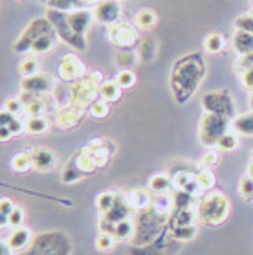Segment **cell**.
<instances>
[{
	"label": "cell",
	"mask_w": 253,
	"mask_h": 255,
	"mask_svg": "<svg viewBox=\"0 0 253 255\" xmlns=\"http://www.w3.org/2000/svg\"><path fill=\"white\" fill-rule=\"evenodd\" d=\"M206 76V63L200 55L180 59L171 72V88L178 103L193 98L200 81Z\"/></svg>",
	"instance_id": "cell-1"
},
{
	"label": "cell",
	"mask_w": 253,
	"mask_h": 255,
	"mask_svg": "<svg viewBox=\"0 0 253 255\" xmlns=\"http://www.w3.org/2000/svg\"><path fill=\"white\" fill-rule=\"evenodd\" d=\"M198 221L207 228L222 226L231 213V202L224 193L209 191L195 204Z\"/></svg>",
	"instance_id": "cell-2"
},
{
	"label": "cell",
	"mask_w": 253,
	"mask_h": 255,
	"mask_svg": "<svg viewBox=\"0 0 253 255\" xmlns=\"http://www.w3.org/2000/svg\"><path fill=\"white\" fill-rule=\"evenodd\" d=\"M110 154H112V152L103 145V139L96 138V139H92L85 149H81V151L75 154L74 162L85 174H92L94 171H98V169L105 167V165L109 163Z\"/></svg>",
	"instance_id": "cell-3"
},
{
	"label": "cell",
	"mask_w": 253,
	"mask_h": 255,
	"mask_svg": "<svg viewBox=\"0 0 253 255\" xmlns=\"http://www.w3.org/2000/svg\"><path fill=\"white\" fill-rule=\"evenodd\" d=\"M72 252L70 239L61 232H48L35 239L26 252L18 255H68Z\"/></svg>",
	"instance_id": "cell-4"
},
{
	"label": "cell",
	"mask_w": 253,
	"mask_h": 255,
	"mask_svg": "<svg viewBox=\"0 0 253 255\" xmlns=\"http://www.w3.org/2000/svg\"><path fill=\"white\" fill-rule=\"evenodd\" d=\"M231 122L233 120H230V118L217 116V114H211V112H204L200 116V125H198L200 143L206 145V147H217L220 138L231 130Z\"/></svg>",
	"instance_id": "cell-5"
},
{
	"label": "cell",
	"mask_w": 253,
	"mask_h": 255,
	"mask_svg": "<svg viewBox=\"0 0 253 255\" xmlns=\"http://www.w3.org/2000/svg\"><path fill=\"white\" fill-rule=\"evenodd\" d=\"M103 85V74L101 72H90L79 81L72 83L70 87V101L88 109L99 96V88Z\"/></svg>",
	"instance_id": "cell-6"
},
{
	"label": "cell",
	"mask_w": 253,
	"mask_h": 255,
	"mask_svg": "<svg viewBox=\"0 0 253 255\" xmlns=\"http://www.w3.org/2000/svg\"><path fill=\"white\" fill-rule=\"evenodd\" d=\"M48 31H53V26L48 18H33L31 22L28 24V28L24 29L22 35L18 37V41L13 44V50L17 53H26L31 52V46L33 42L39 39L40 35L48 33Z\"/></svg>",
	"instance_id": "cell-7"
},
{
	"label": "cell",
	"mask_w": 253,
	"mask_h": 255,
	"mask_svg": "<svg viewBox=\"0 0 253 255\" xmlns=\"http://www.w3.org/2000/svg\"><path fill=\"white\" fill-rule=\"evenodd\" d=\"M202 107L206 112L217 114V116L224 118H233L235 116V103L231 96L226 90H213V92H207L202 98Z\"/></svg>",
	"instance_id": "cell-8"
},
{
	"label": "cell",
	"mask_w": 253,
	"mask_h": 255,
	"mask_svg": "<svg viewBox=\"0 0 253 255\" xmlns=\"http://www.w3.org/2000/svg\"><path fill=\"white\" fill-rule=\"evenodd\" d=\"M46 18L52 22L53 29L57 31V35L63 39L66 44L74 46L75 50H85L87 48V39H79L75 37V33L72 31L68 24V18H66V11H57V9H50L46 15Z\"/></svg>",
	"instance_id": "cell-9"
},
{
	"label": "cell",
	"mask_w": 253,
	"mask_h": 255,
	"mask_svg": "<svg viewBox=\"0 0 253 255\" xmlns=\"http://www.w3.org/2000/svg\"><path fill=\"white\" fill-rule=\"evenodd\" d=\"M109 41L120 50H130L134 44L139 42V37L132 24L120 20V22L109 26Z\"/></svg>",
	"instance_id": "cell-10"
},
{
	"label": "cell",
	"mask_w": 253,
	"mask_h": 255,
	"mask_svg": "<svg viewBox=\"0 0 253 255\" xmlns=\"http://www.w3.org/2000/svg\"><path fill=\"white\" fill-rule=\"evenodd\" d=\"M57 76H59V79H63V81H66V83H75V81H79L81 77L87 76V66H85V63H83L77 55L68 53V55H64V57L61 59V63H59Z\"/></svg>",
	"instance_id": "cell-11"
},
{
	"label": "cell",
	"mask_w": 253,
	"mask_h": 255,
	"mask_svg": "<svg viewBox=\"0 0 253 255\" xmlns=\"http://www.w3.org/2000/svg\"><path fill=\"white\" fill-rule=\"evenodd\" d=\"M173 189L174 191H180V193H187L191 197L198 198L200 200L202 197V187L198 184V178H196V174L189 173V171H178V173L173 176Z\"/></svg>",
	"instance_id": "cell-12"
},
{
	"label": "cell",
	"mask_w": 253,
	"mask_h": 255,
	"mask_svg": "<svg viewBox=\"0 0 253 255\" xmlns=\"http://www.w3.org/2000/svg\"><path fill=\"white\" fill-rule=\"evenodd\" d=\"M33 241H35L33 232H31L29 228H26V226L15 228V230H11V233L4 239V243L9 246V250H11L15 255L26 252V250L33 244Z\"/></svg>",
	"instance_id": "cell-13"
},
{
	"label": "cell",
	"mask_w": 253,
	"mask_h": 255,
	"mask_svg": "<svg viewBox=\"0 0 253 255\" xmlns=\"http://www.w3.org/2000/svg\"><path fill=\"white\" fill-rule=\"evenodd\" d=\"M20 90H28V92H33L35 96L42 98V96H50L55 90V83L52 81V77L37 74L31 77H24L20 83Z\"/></svg>",
	"instance_id": "cell-14"
},
{
	"label": "cell",
	"mask_w": 253,
	"mask_h": 255,
	"mask_svg": "<svg viewBox=\"0 0 253 255\" xmlns=\"http://www.w3.org/2000/svg\"><path fill=\"white\" fill-rule=\"evenodd\" d=\"M87 111L88 109H85V107H81V105H75V103H72V101H68L64 107H61V109L57 111V125L59 127H63V128L75 127V125L83 120V116H85V112Z\"/></svg>",
	"instance_id": "cell-15"
},
{
	"label": "cell",
	"mask_w": 253,
	"mask_h": 255,
	"mask_svg": "<svg viewBox=\"0 0 253 255\" xmlns=\"http://www.w3.org/2000/svg\"><path fill=\"white\" fill-rule=\"evenodd\" d=\"M121 13H123V9H121L118 0H101L98 6H96V9H94L96 18H98L99 22L107 24V26L120 22Z\"/></svg>",
	"instance_id": "cell-16"
},
{
	"label": "cell",
	"mask_w": 253,
	"mask_h": 255,
	"mask_svg": "<svg viewBox=\"0 0 253 255\" xmlns=\"http://www.w3.org/2000/svg\"><path fill=\"white\" fill-rule=\"evenodd\" d=\"M31 162L37 171L48 173L53 167H57V154L48 147H33L31 149Z\"/></svg>",
	"instance_id": "cell-17"
},
{
	"label": "cell",
	"mask_w": 253,
	"mask_h": 255,
	"mask_svg": "<svg viewBox=\"0 0 253 255\" xmlns=\"http://www.w3.org/2000/svg\"><path fill=\"white\" fill-rule=\"evenodd\" d=\"M132 213H134V209L130 208V204L126 202V197L120 193L116 204L109 209V211H107V213L101 215V219L112 222V224H118V222H121V221L132 219Z\"/></svg>",
	"instance_id": "cell-18"
},
{
	"label": "cell",
	"mask_w": 253,
	"mask_h": 255,
	"mask_svg": "<svg viewBox=\"0 0 253 255\" xmlns=\"http://www.w3.org/2000/svg\"><path fill=\"white\" fill-rule=\"evenodd\" d=\"M66 18H68L70 28L75 33V37L85 39V33H87V29L92 24V11H88V9H75V11L66 13Z\"/></svg>",
	"instance_id": "cell-19"
},
{
	"label": "cell",
	"mask_w": 253,
	"mask_h": 255,
	"mask_svg": "<svg viewBox=\"0 0 253 255\" xmlns=\"http://www.w3.org/2000/svg\"><path fill=\"white\" fill-rule=\"evenodd\" d=\"M198 221L196 208H174L169 219V228H184V226H195Z\"/></svg>",
	"instance_id": "cell-20"
},
{
	"label": "cell",
	"mask_w": 253,
	"mask_h": 255,
	"mask_svg": "<svg viewBox=\"0 0 253 255\" xmlns=\"http://www.w3.org/2000/svg\"><path fill=\"white\" fill-rule=\"evenodd\" d=\"M125 197H126V202L130 204V208L134 209V213L147 211L152 206V202H154V198L150 197V193L145 191V189H132V191L126 193Z\"/></svg>",
	"instance_id": "cell-21"
},
{
	"label": "cell",
	"mask_w": 253,
	"mask_h": 255,
	"mask_svg": "<svg viewBox=\"0 0 253 255\" xmlns=\"http://www.w3.org/2000/svg\"><path fill=\"white\" fill-rule=\"evenodd\" d=\"M136 53H138L139 61H143V63H150V61H154L156 55H158V44H156L154 37H150V35H143L138 42Z\"/></svg>",
	"instance_id": "cell-22"
},
{
	"label": "cell",
	"mask_w": 253,
	"mask_h": 255,
	"mask_svg": "<svg viewBox=\"0 0 253 255\" xmlns=\"http://www.w3.org/2000/svg\"><path fill=\"white\" fill-rule=\"evenodd\" d=\"M149 189L154 195H169V191L173 189V178L165 173L154 174L149 180Z\"/></svg>",
	"instance_id": "cell-23"
},
{
	"label": "cell",
	"mask_w": 253,
	"mask_h": 255,
	"mask_svg": "<svg viewBox=\"0 0 253 255\" xmlns=\"http://www.w3.org/2000/svg\"><path fill=\"white\" fill-rule=\"evenodd\" d=\"M231 127H233V130H235L237 134H242V136H253V111L235 116L233 118V122H231Z\"/></svg>",
	"instance_id": "cell-24"
},
{
	"label": "cell",
	"mask_w": 253,
	"mask_h": 255,
	"mask_svg": "<svg viewBox=\"0 0 253 255\" xmlns=\"http://www.w3.org/2000/svg\"><path fill=\"white\" fill-rule=\"evenodd\" d=\"M57 31L53 29V31H48V33L40 35L39 39L33 42V46H31V52L35 53V55H44V53L52 52L53 44L57 42Z\"/></svg>",
	"instance_id": "cell-25"
},
{
	"label": "cell",
	"mask_w": 253,
	"mask_h": 255,
	"mask_svg": "<svg viewBox=\"0 0 253 255\" xmlns=\"http://www.w3.org/2000/svg\"><path fill=\"white\" fill-rule=\"evenodd\" d=\"M0 127H6L11 132V136H20L26 130V123L20 122L18 116H13L9 112L2 111V114H0Z\"/></svg>",
	"instance_id": "cell-26"
},
{
	"label": "cell",
	"mask_w": 253,
	"mask_h": 255,
	"mask_svg": "<svg viewBox=\"0 0 253 255\" xmlns=\"http://www.w3.org/2000/svg\"><path fill=\"white\" fill-rule=\"evenodd\" d=\"M121 90L123 88L114 81H103L101 88H99V99H103L107 103H116L121 99Z\"/></svg>",
	"instance_id": "cell-27"
},
{
	"label": "cell",
	"mask_w": 253,
	"mask_h": 255,
	"mask_svg": "<svg viewBox=\"0 0 253 255\" xmlns=\"http://www.w3.org/2000/svg\"><path fill=\"white\" fill-rule=\"evenodd\" d=\"M134 24L139 29H152L158 24V15L150 7H143L134 15Z\"/></svg>",
	"instance_id": "cell-28"
},
{
	"label": "cell",
	"mask_w": 253,
	"mask_h": 255,
	"mask_svg": "<svg viewBox=\"0 0 253 255\" xmlns=\"http://www.w3.org/2000/svg\"><path fill=\"white\" fill-rule=\"evenodd\" d=\"M233 46L239 52V55L253 53V35L246 31H235L233 35Z\"/></svg>",
	"instance_id": "cell-29"
},
{
	"label": "cell",
	"mask_w": 253,
	"mask_h": 255,
	"mask_svg": "<svg viewBox=\"0 0 253 255\" xmlns=\"http://www.w3.org/2000/svg\"><path fill=\"white\" fill-rule=\"evenodd\" d=\"M9 165H11V169L17 171V173H26L28 169H31L33 167V162H31V149H29V151L17 152V154L11 158Z\"/></svg>",
	"instance_id": "cell-30"
},
{
	"label": "cell",
	"mask_w": 253,
	"mask_h": 255,
	"mask_svg": "<svg viewBox=\"0 0 253 255\" xmlns=\"http://www.w3.org/2000/svg\"><path fill=\"white\" fill-rule=\"evenodd\" d=\"M136 235V222L134 219H126L116 224V235L114 237L118 241H132Z\"/></svg>",
	"instance_id": "cell-31"
},
{
	"label": "cell",
	"mask_w": 253,
	"mask_h": 255,
	"mask_svg": "<svg viewBox=\"0 0 253 255\" xmlns=\"http://www.w3.org/2000/svg\"><path fill=\"white\" fill-rule=\"evenodd\" d=\"M224 46H226V39L224 35L219 33V31H213V33H209L204 39V50L207 53H219L224 50Z\"/></svg>",
	"instance_id": "cell-32"
},
{
	"label": "cell",
	"mask_w": 253,
	"mask_h": 255,
	"mask_svg": "<svg viewBox=\"0 0 253 255\" xmlns=\"http://www.w3.org/2000/svg\"><path fill=\"white\" fill-rule=\"evenodd\" d=\"M24 123H26V132L33 134V136H37V134H44L48 128H50V122H48L46 116L28 118Z\"/></svg>",
	"instance_id": "cell-33"
},
{
	"label": "cell",
	"mask_w": 253,
	"mask_h": 255,
	"mask_svg": "<svg viewBox=\"0 0 253 255\" xmlns=\"http://www.w3.org/2000/svg\"><path fill=\"white\" fill-rule=\"evenodd\" d=\"M39 59L33 57V55H26V57L18 63V74L24 77H31V76H37L39 74Z\"/></svg>",
	"instance_id": "cell-34"
},
{
	"label": "cell",
	"mask_w": 253,
	"mask_h": 255,
	"mask_svg": "<svg viewBox=\"0 0 253 255\" xmlns=\"http://www.w3.org/2000/svg\"><path fill=\"white\" fill-rule=\"evenodd\" d=\"M46 4L50 9H57V11H75L81 9V6L85 4L83 0H46Z\"/></svg>",
	"instance_id": "cell-35"
},
{
	"label": "cell",
	"mask_w": 253,
	"mask_h": 255,
	"mask_svg": "<svg viewBox=\"0 0 253 255\" xmlns=\"http://www.w3.org/2000/svg\"><path fill=\"white\" fill-rule=\"evenodd\" d=\"M118 195H120V193H116V191L99 193L98 198H96V208H98L99 213H101V215L107 213V211H109V209L116 204V200H118Z\"/></svg>",
	"instance_id": "cell-36"
},
{
	"label": "cell",
	"mask_w": 253,
	"mask_h": 255,
	"mask_svg": "<svg viewBox=\"0 0 253 255\" xmlns=\"http://www.w3.org/2000/svg\"><path fill=\"white\" fill-rule=\"evenodd\" d=\"M83 176H87V174L75 165L74 160L66 163V167H64L63 173H61V180H63L64 184H75V182H79Z\"/></svg>",
	"instance_id": "cell-37"
},
{
	"label": "cell",
	"mask_w": 253,
	"mask_h": 255,
	"mask_svg": "<svg viewBox=\"0 0 253 255\" xmlns=\"http://www.w3.org/2000/svg\"><path fill=\"white\" fill-rule=\"evenodd\" d=\"M138 61V53L134 50H118L116 52V64L121 66V70H130L132 64Z\"/></svg>",
	"instance_id": "cell-38"
},
{
	"label": "cell",
	"mask_w": 253,
	"mask_h": 255,
	"mask_svg": "<svg viewBox=\"0 0 253 255\" xmlns=\"http://www.w3.org/2000/svg\"><path fill=\"white\" fill-rule=\"evenodd\" d=\"M116 243H118V239H116L114 235H109V233L99 232L98 237H96V243H94V246H96V250H98V252H101V254H109V252H112V250H114Z\"/></svg>",
	"instance_id": "cell-39"
},
{
	"label": "cell",
	"mask_w": 253,
	"mask_h": 255,
	"mask_svg": "<svg viewBox=\"0 0 253 255\" xmlns=\"http://www.w3.org/2000/svg\"><path fill=\"white\" fill-rule=\"evenodd\" d=\"M196 178H198L202 191H213L215 186H217V176H215V173L211 169H200L196 173Z\"/></svg>",
	"instance_id": "cell-40"
},
{
	"label": "cell",
	"mask_w": 253,
	"mask_h": 255,
	"mask_svg": "<svg viewBox=\"0 0 253 255\" xmlns=\"http://www.w3.org/2000/svg\"><path fill=\"white\" fill-rule=\"evenodd\" d=\"M239 147V134L235 130H230V132H226L220 141L217 143V149L222 152H233Z\"/></svg>",
	"instance_id": "cell-41"
},
{
	"label": "cell",
	"mask_w": 253,
	"mask_h": 255,
	"mask_svg": "<svg viewBox=\"0 0 253 255\" xmlns=\"http://www.w3.org/2000/svg\"><path fill=\"white\" fill-rule=\"evenodd\" d=\"M196 232H198V228L195 226H184V228H173L171 230V237L174 241H180V243H189L193 239L196 237Z\"/></svg>",
	"instance_id": "cell-42"
},
{
	"label": "cell",
	"mask_w": 253,
	"mask_h": 255,
	"mask_svg": "<svg viewBox=\"0 0 253 255\" xmlns=\"http://www.w3.org/2000/svg\"><path fill=\"white\" fill-rule=\"evenodd\" d=\"M239 195L244 202H253V178L244 174L241 180H239Z\"/></svg>",
	"instance_id": "cell-43"
},
{
	"label": "cell",
	"mask_w": 253,
	"mask_h": 255,
	"mask_svg": "<svg viewBox=\"0 0 253 255\" xmlns=\"http://www.w3.org/2000/svg\"><path fill=\"white\" fill-rule=\"evenodd\" d=\"M88 114L92 118H96V120H103V118H107L110 114V103H107V101L98 98L90 107H88Z\"/></svg>",
	"instance_id": "cell-44"
},
{
	"label": "cell",
	"mask_w": 253,
	"mask_h": 255,
	"mask_svg": "<svg viewBox=\"0 0 253 255\" xmlns=\"http://www.w3.org/2000/svg\"><path fill=\"white\" fill-rule=\"evenodd\" d=\"M220 162V151L217 149H211V151H207V152H204V156L198 160V167L200 169H211V167H215L217 163Z\"/></svg>",
	"instance_id": "cell-45"
},
{
	"label": "cell",
	"mask_w": 253,
	"mask_h": 255,
	"mask_svg": "<svg viewBox=\"0 0 253 255\" xmlns=\"http://www.w3.org/2000/svg\"><path fill=\"white\" fill-rule=\"evenodd\" d=\"M116 83L121 88H132L136 85V74L132 70H120L118 76H116Z\"/></svg>",
	"instance_id": "cell-46"
},
{
	"label": "cell",
	"mask_w": 253,
	"mask_h": 255,
	"mask_svg": "<svg viewBox=\"0 0 253 255\" xmlns=\"http://www.w3.org/2000/svg\"><path fill=\"white\" fill-rule=\"evenodd\" d=\"M235 29L237 31H246V33L253 35V13H244L241 17H237Z\"/></svg>",
	"instance_id": "cell-47"
},
{
	"label": "cell",
	"mask_w": 253,
	"mask_h": 255,
	"mask_svg": "<svg viewBox=\"0 0 253 255\" xmlns=\"http://www.w3.org/2000/svg\"><path fill=\"white\" fill-rule=\"evenodd\" d=\"M17 208L15 204H13L11 198L4 197L0 200V219H2V228H7V217L13 213V209Z\"/></svg>",
	"instance_id": "cell-48"
},
{
	"label": "cell",
	"mask_w": 253,
	"mask_h": 255,
	"mask_svg": "<svg viewBox=\"0 0 253 255\" xmlns=\"http://www.w3.org/2000/svg\"><path fill=\"white\" fill-rule=\"evenodd\" d=\"M24 221H26V211L17 206V208L13 209V213L7 217V228H11V230L20 228V226H24Z\"/></svg>",
	"instance_id": "cell-49"
},
{
	"label": "cell",
	"mask_w": 253,
	"mask_h": 255,
	"mask_svg": "<svg viewBox=\"0 0 253 255\" xmlns=\"http://www.w3.org/2000/svg\"><path fill=\"white\" fill-rule=\"evenodd\" d=\"M253 68V53H248V55H239V59L235 61V72L237 74H242L246 70Z\"/></svg>",
	"instance_id": "cell-50"
},
{
	"label": "cell",
	"mask_w": 253,
	"mask_h": 255,
	"mask_svg": "<svg viewBox=\"0 0 253 255\" xmlns=\"http://www.w3.org/2000/svg\"><path fill=\"white\" fill-rule=\"evenodd\" d=\"M4 111L13 114V116H18L22 111H26V107L22 105V101L18 98H13V99H6V103H4Z\"/></svg>",
	"instance_id": "cell-51"
},
{
	"label": "cell",
	"mask_w": 253,
	"mask_h": 255,
	"mask_svg": "<svg viewBox=\"0 0 253 255\" xmlns=\"http://www.w3.org/2000/svg\"><path fill=\"white\" fill-rule=\"evenodd\" d=\"M239 77H241L242 88H246V90H250V92H252V90H253V68L246 70V72H242V74H239Z\"/></svg>",
	"instance_id": "cell-52"
},
{
	"label": "cell",
	"mask_w": 253,
	"mask_h": 255,
	"mask_svg": "<svg viewBox=\"0 0 253 255\" xmlns=\"http://www.w3.org/2000/svg\"><path fill=\"white\" fill-rule=\"evenodd\" d=\"M248 176L253 178V158H252V162H250V165H248Z\"/></svg>",
	"instance_id": "cell-53"
},
{
	"label": "cell",
	"mask_w": 253,
	"mask_h": 255,
	"mask_svg": "<svg viewBox=\"0 0 253 255\" xmlns=\"http://www.w3.org/2000/svg\"><path fill=\"white\" fill-rule=\"evenodd\" d=\"M248 105H250V111H253V90L250 92V98H248Z\"/></svg>",
	"instance_id": "cell-54"
},
{
	"label": "cell",
	"mask_w": 253,
	"mask_h": 255,
	"mask_svg": "<svg viewBox=\"0 0 253 255\" xmlns=\"http://www.w3.org/2000/svg\"><path fill=\"white\" fill-rule=\"evenodd\" d=\"M83 2H85V4H99L101 0H83Z\"/></svg>",
	"instance_id": "cell-55"
},
{
	"label": "cell",
	"mask_w": 253,
	"mask_h": 255,
	"mask_svg": "<svg viewBox=\"0 0 253 255\" xmlns=\"http://www.w3.org/2000/svg\"><path fill=\"white\" fill-rule=\"evenodd\" d=\"M252 158H253V151H252Z\"/></svg>",
	"instance_id": "cell-56"
}]
</instances>
